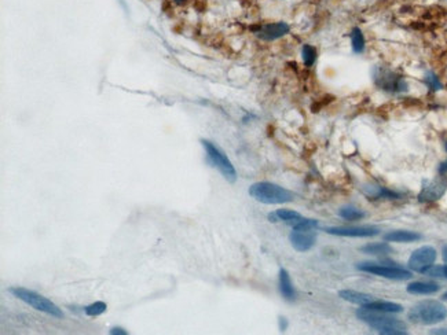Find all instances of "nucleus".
<instances>
[{
    "instance_id": "nucleus-1",
    "label": "nucleus",
    "mask_w": 447,
    "mask_h": 335,
    "mask_svg": "<svg viewBox=\"0 0 447 335\" xmlns=\"http://www.w3.org/2000/svg\"><path fill=\"white\" fill-rule=\"evenodd\" d=\"M357 317L360 321L366 323L370 328L376 330L377 333L384 335H406L407 334V326L403 321L391 317V316H384L379 314V312L367 309V308H359L357 311Z\"/></svg>"
},
{
    "instance_id": "nucleus-2",
    "label": "nucleus",
    "mask_w": 447,
    "mask_h": 335,
    "mask_svg": "<svg viewBox=\"0 0 447 335\" xmlns=\"http://www.w3.org/2000/svg\"><path fill=\"white\" fill-rule=\"evenodd\" d=\"M407 316L410 321L416 324L432 326V324H438L446 319L447 308L439 301L426 299V301H421L411 306Z\"/></svg>"
},
{
    "instance_id": "nucleus-3",
    "label": "nucleus",
    "mask_w": 447,
    "mask_h": 335,
    "mask_svg": "<svg viewBox=\"0 0 447 335\" xmlns=\"http://www.w3.org/2000/svg\"><path fill=\"white\" fill-rule=\"evenodd\" d=\"M249 195L266 205H279L293 201V194L289 189L268 182L252 184L249 187Z\"/></svg>"
},
{
    "instance_id": "nucleus-4",
    "label": "nucleus",
    "mask_w": 447,
    "mask_h": 335,
    "mask_svg": "<svg viewBox=\"0 0 447 335\" xmlns=\"http://www.w3.org/2000/svg\"><path fill=\"white\" fill-rule=\"evenodd\" d=\"M8 293H11L14 297L23 301L25 304L32 306L33 309L40 311L43 314L51 316V317H55V319L64 317V312L52 302L51 299L45 298V297L37 294L33 290H28V289H23V287H11V289H8Z\"/></svg>"
},
{
    "instance_id": "nucleus-5",
    "label": "nucleus",
    "mask_w": 447,
    "mask_h": 335,
    "mask_svg": "<svg viewBox=\"0 0 447 335\" xmlns=\"http://www.w3.org/2000/svg\"><path fill=\"white\" fill-rule=\"evenodd\" d=\"M201 143H202V146L205 148L206 157H208L209 162L212 164L213 167L219 169L220 173L223 175V177L227 182L234 183L237 180V172H235L231 161L228 160L224 151L222 148H219L216 145H213L212 142H209V140H204L202 139Z\"/></svg>"
},
{
    "instance_id": "nucleus-6",
    "label": "nucleus",
    "mask_w": 447,
    "mask_h": 335,
    "mask_svg": "<svg viewBox=\"0 0 447 335\" xmlns=\"http://www.w3.org/2000/svg\"><path fill=\"white\" fill-rule=\"evenodd\" d=\"M357 268L362 272H367V273L391 279V280H409L413 276L410 271L404 270V268L394 267V265H381V264H376V262H360L357 265Z\"/></svg>"
},
{
    "instance_id": "nucleus-7",
    "label": "nucleus",
    "mask_w": 447,
    "mask_h": 335,
    "mask_svg": "<svg viewBox=\"0 0 447 335\" xmlns=\"http://www.w3.org/2000/svg\"><path fill=\"white\" fill-rule=\"evenodd\" d=\"M436 257H438V253L432 246H423L411 253L407 265L414 272L425 273L426 270H429L435 264Z\"/></svg>"
},
{
    "instance_id": "nucleus-8",
    "label": "nucleus",
    "mask_w": 447,
    "mask_h": 335,
    "mask_svg": "<svg viewBox=\"0 0 447 335\" xmlns=\"http://www.w3.org/2000/svg\"><path fill=\"white\" fill-rule=\"evenodd\" d=\"M374 79L379 87L388 92H404L407 89L406 81L401 76H396L395 73L388 70H382V69L377 70Z\"/></svg>"
},
{
    "instance_id": "nucleus-9",
    "label": "nucleus",
    "mask_w": 447,
    "mask_h": 335,
    "mask_svg": "<svg viewBox=\"0 0 447 335\" xmlns=\"http://www.w3.org/2000/svg\"><path fill=\"white\" fill-rule=\"evenodd\" d=\"M325 231L335 236H348V238H372L379 235L380 230L376 227H328Z\"/></svg>"
},
{
    "instance_id": "nucleus-10",
    "label": "nucleus",
    "mask_w": 447,
    "mask_h": 335,
    "mask_svg": "<svg viewBox=\"0 0 447 335\" xmlns=\"http://www.w3.org/2000/svg\"><path fill=\"white\" fill-rule=\"evenodd\" d=\"M447 189V180L445 179H435L431 182L424 183L423 188L418 194L420 202H433L443 197Z\"/></svg>"
},
{
    "instance_id": "nucleus-11",
    "label": "nucleus",
    "mask_w": 447,
    "mask_h": 335,
    "mask_svg": "<svg viewBox=\"0 0 447 335\" xmlns=\"http://www.w3.org/2000/svg\"><path fill=\"white\" fill-rule=\"evenodd\" d=\"M289 241L297 251H307L315 245L316 233L314 230H293L289 235Z\"/></svg>"
},
{
    "instance_id": "nucleus-12",
    "label": "nucleus",
    "mask_w": 447,
    "mask_h": 335,
    "mask_svg": "<svg viewBox=\"0 0 447 335\" xmlns=\"http://www.w3.org/2000/svg\"><path fill=\"white\" fill-rule=\"evenodd\" d=\"M289 33V25L285 22H274V23H266L255 29V35L262 40L272 42L279 37L285 36Z\"/></svg>"
},
{
    "instance_id": "nucleus-13",
    "label": "nucleus",
    "mask_w": 447,
    "mask_h": 335,
    "mask_svg": "<svg viewBox=\"0 0 447 335\" xmlns=\"http://www.w3.org/2000/svg\"><path fill=\"white\" fill-rule=\"evenodd\" d=\"M421 235L414 231H407V230H396V231H389L384 235L385 242H396V243H411V242L420 241Z\"/></svg>"
},
{
    "instance_id": "nucleus-14",
    "label": "nucleus",
    "mask_w": 447,
    "mask_h": 335,
    "mask_svg": "<svg viewBox=\"0 0 447 335\" xmlns=\"http://www.w3.org/2000/svg\"><path fill=\"white\" fill-rule=\"evenodd\" d=\"M338 295H340V298H343L344 301H348V302H351V304H355V305L360 306L367 305V304H370L372 301L376 299L373 295H370V294L355 292V290H341V292L338 293Z\"/></svg>"
},
{
    "instance_id": "nucleus-15",
    "label": "nucleus",
    "mask_w": 447,
    "mask_h": 335,
    "mask_svg": "<svg viewBox=\"0 0 447 335\" xmlns=\"http://www.w3.org/2000/svg\"><path fill=\"white\" fill-rule=\"evenodd\" d=\"M407 293L414 295H429L440 290V286L435 282H413L406 287Z\"/></svg>"
},
{
    "instance_id": "nucleus-16",
    "label": "nucleus",
    "mask_w": 447,
    "mask_h": 335,
    "mask_svg": "<svg viewBox=\"0 0 447 335\" xmlns=\"http://www.w3.org/2000/svg\"><path fill=\"white\" fill-rule=\"evenodd\" d=\"M365 308L376 311L379 314H399L403 311V306L399 304L391 302V301H379V299L372 301L370 304L365 305Z\"/></svg>"
},
{
    "instance_id": "nucleus-17",
    "label": "nucleus",
    "mask_w": 447,
    "mask_h": 335,
    "mask_svg": "<svg viewBox=\"0 0 447 335\" xmlns=\"http://www.w3.org/2000/svg\"><path fill=\"white\" fill-rule=\"evenodd\" d=\"M279 292L282 297L288 301H293L296 298V290H294L291 276L286 270L279 271Z\"/></svg>"
},
{
    "instance_id": "nucleus-18",
    "label": "nucleus",
    "mask_w": 447,
    "mask_h": 335,
    "mask_svg": "<svg viewBox=\"0 0 447 335\" xmlns=\"http://www.w3.org/2000/svg\"><path fill=\"white\" fill-rule=\"evenodd\" d=\"M300 213H297V211L294 210H289V209H279V210L272 211V213L268 214V220L272 221V223L282 221V223H286V224H289V226H293L294 223L300 219Z\"/></svg>"
},
{
    "instance_id": "nucleus-19",
    "label": "nucleus",
    "mask_w": 447,
    "mask_h": 335,
    "mask_svg": "<svg viewBox=\"0 0 447 335\" xmlns=\"http://www.w3.org/2000/svg\"><path fill=\"white\" fill-rule=\"evenodd\" d=\"M365 195H367L372 199H379V198H389V199H396L399 198V194H396L394 191H389V189L380 187V186H367L363 188Z\"/></svg>"
},
{
    "instance_id": "nucleus-20",
    "label": "nucleus",
    "mask_w": 447,
    "mask_h": 335,
    "mask_svg": "<svg viewBox=\"0 0 447 335\" xmlns=\"http://www.w3.org/2000/svg\"><path fill=\"white\" fill-rule=\"evenodd\" d=\"M360 251L366 253V254L373 255H381L392 253V248L388 245V242H380V243H367L365 246L360 248Z\"/></svg>"
},
{
    "instance_id": "nucleus-21",
    "label": "nucleus",
    "mask_w": 447,
    "mask_h": 335,
    "mask_svg": "<svg viewBox=\"0 0 447 335\" xmlns=\"http://www.w3.org/2000/svg\"><path fill=\"white\" fill-rule=\"evenodd\" d=\"M338 216L341 219L348 220V221H357L365 217V213L354 206H343L340 210H338Z\"/></svg>"
},
{
    "instance_id": "nucleus-22",
    "label": "nucleus",
    "mask_w": 447,
    "mask_h": 335,
    "mask_svg": "<svg viewBox=\"0 0 447 335\" xmlns=\"http://www.w3.org/2000/svg\"><path fill=\"white\" fill-rule=\"evenodd\" d=\"M351 45H352V50L355 54H360V52H363L365 50V37H363V33H362V30L359 28H354L351 30Z\"/></svg>"
},
{
    "instance_id": "nucleus-23",
    "label": "nucleus",
    "mask_w": 447,
    "mask_h": 335,
    "mask_svg": "<svg viewBox=\"0 0 447 335\" xmlns=\"http://www.w3.org/2000/svg\"><path fill=\"white\" fill-rule=\"evenodd\" d=\"M301 57H303V62H304V65L306 66H313L315 63L316 61V50L313 47V45H310V44H306L304 47H303V50H301Z\"/></svg>"
},
{
    "instance_id": "nucleus-24",
    "label": "nucleus",
    "mask_w": 447,
    "mask_h": 335,
    "mask_svg": "<svg viewBox=\"0 0 447 335\" xmlns=\"http://www.w3.org/2000/svg\"><path fill=\"white\" fill-rule=\"evenodd\" d=\"M106 304L102 302V301H98V302H94V304H91V305H88L84 308V314H87V316H99V314H102L105 311H106Z\"/></svg>"
},
{
    "instance_id": "nucleus-25",
    "label": "nucleus",
    "mask_w": 447,
    "mask_h": 335,
    "mask_svg": "<svg viewBox=\"0 0 447 335\" xmlns=\"http://www.w3.org/2000/svg\"><path fill=\"white\" fill-rule=\"evenodd\" d=\"M425 81H426V84H428L429 87L432 88V89H439V88H440L439 80H438V79H436V77H435V76H433L432 73L426 74Z\"/></svg>"
},
{
    "instance_id": "nucleus-26",
    "label": "nucleus",
    "mask_w": 447,
    "mask_h": 335,
    "mask_svg": "<svg viewBox=\"0 0 447 335\" xmlns=\"http://www.w3.org/2000/svg\"><path fill=\"white\" fill-rule=\"evenodd\" d=\"M110 334H112V335H127L128 333H127V331H124L123 328L114 327V328H112V330H110Z\"/></svg>"
},
{
    "instance_id": "nucleus-27",
    "label": "nucleus",
    "mask_w": 447,
    "mask_h": 335,
    "mask_svg": "<svg viewBox=\"0 0 447 335\" xmlns=\"http://www.w3.org/2000/svg\"><path fill=\"white\" fill-rule=\"evenodd\" d=\"M439 173L440 175H446L447 173V161L446 162H443L439 167Z\"/></svg>"
},
{
    "instance_id": "nucleus-28",
    "label": "nucleus",
    "mask_w": 447,
    "mask_h": 335,
    "mask_svg": "<svg viewBox=\"0 0 447 335\" xmlns=\"http://www.w3.org/2000/svg\"><path fill=\"white\" fill-rule=\"evenodd\" d=\"M431 334L447 335V328H439V330H433V331H431Z\"/></svg>"
},
{
    "instance_id": "nucleus-29",
    "label": "nucleus",
    "mask_w": 447,
    "mask_h": 335,
    "mask_svg": "<svg viewBox=\"0 0 447 335\" xmlns=\"http://www.w3.org/2000/svg\"><path fill=\"white\" fill-rule=\"evenodd\" d=\"M442 267V277L447 279V264L446 265H440Z\"/></svg>"
},
{
    "instance_id": "nucleus-30",
    "label": "nucleus",
    "mask_w": 447,
    "mask_h": 335,
    "mask_svg": "<svg viewBox=\"0 0 447 335\" xmlns=\"http://www.w3.org/2000/svg\"><path fill=\"white\" fill-rule=\"evenodd\" d=\"M442 254H443V261L447 264V246L443 248V251H442Z\"/></svg>"
},
{
    "instance_id": "nucleus-31",
    "label": "nucleus",
    "mask_w": 447,
    "mask_h": 335,
    "mask_svg": "<svg viewBox=\"0 0 447 335\" xmlns=\"http://www.w3.org/2000/svg\"><path fill=\"white\" fill-rule=\"evenodd\" d=\"M183 1H184V0H175V3H178V4H182Z\"/></svg>"
},
{
    "instance_id": "nucleus-32",
    "label": "nucleus",
    "mask_w": 447,
    "mask_h": 335,
    "mask_svg": "<svg viewBox=\"0 0 447 335\" xmlns=\"http://www.w3.org/2000/svg\"><path fill=\"white\" fill-rule=\"evenodd\" d=\"M443 299H445V301H447V292L445 293V294H443Z\"/></svg>"
},
{
    "instance_id": "nucleus-33",
    "label": "nucleus",
    "mask_w": 447,
    "mask_h": 335,
    "mask_svg": "<svg viewBox=\"0 0 447 335\" xmlns=\"http://www.w3.org/2000/svg\"><path fill=\"white\" fill-rule=\"evenodd\" d=\"M445 147H446V151H447V142H446V146H445Z\"/></svg>"
}]
</instances>
